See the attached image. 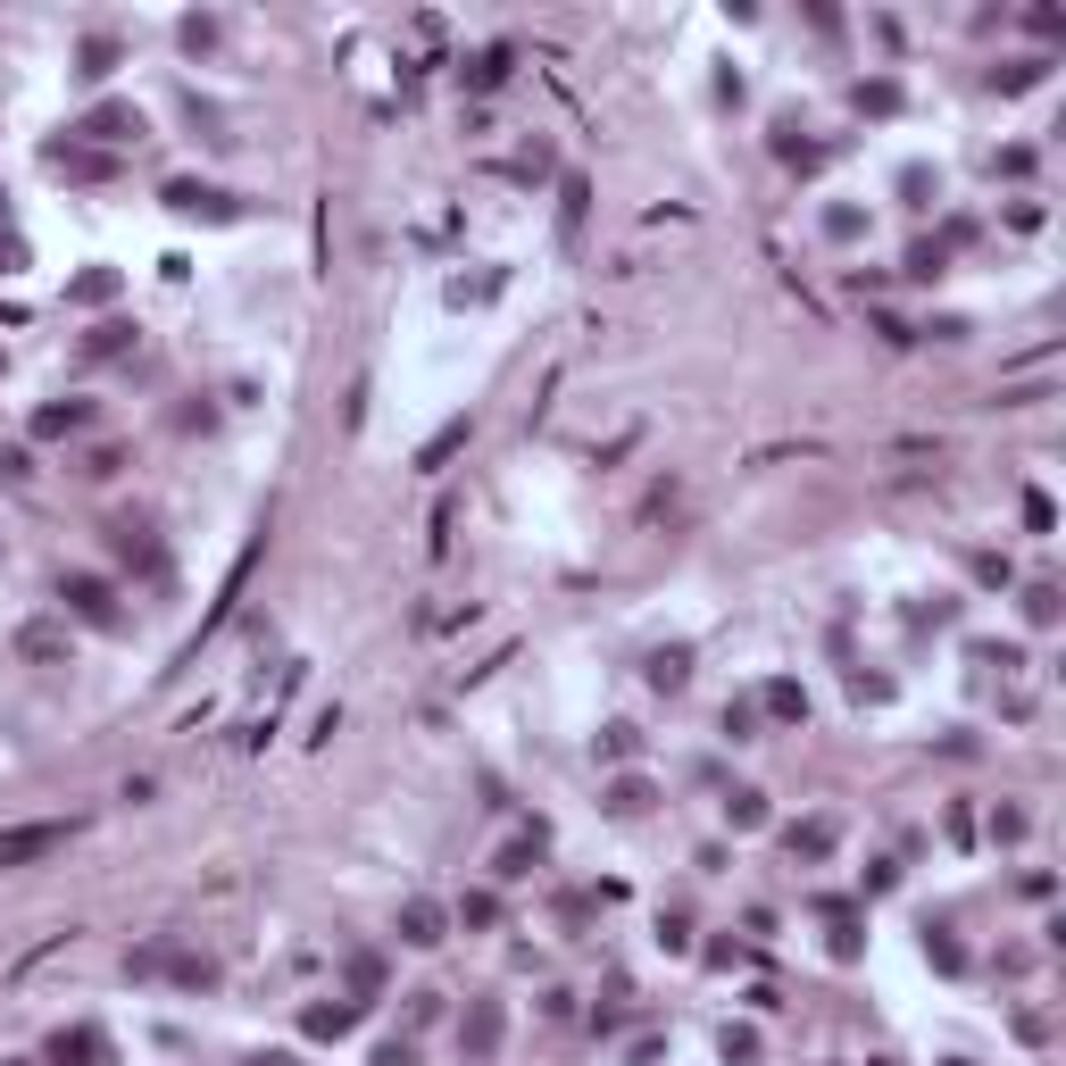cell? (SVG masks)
Segmentation results:
<instances>
[{
    "instance_id": "cell-35",
    "label": "cell",
    "mask_w": 1066,
    "mask_h": 1066,
    "mask_svg": "<svg viewBox=\"0 0 1066 1066\" xmlns=\"http://www.w3.org/2000/svg\"><path fill=\"white\" fill-rule=\"evenodd\" d=\"M992 842H1025V808H992Z\"/></svg>"
},
{
    "instance_id": "cell-29",
    "label": "cell",
    "mask_w": 1066,
    "mask_h": 1066,
    "mask_svg": "<svg viewBox=\"0 0 1066 1066\" xmlns=\"http://www.w3.org/2000/svg\"><path fill=\"white\" fill-rule=\"evenodd\" d=\"M717 1049H725V1066H758V1033H750V1025H725Z\"/></svg>"
},
{
    "instance_id": "cell-39",
    "label": "cell",
    "mask_w": 1066,
    "mask_h": 1066,
    "mask_svg": "<svg viewBox=\"0 0 1066 1066\" xmlns=\"http://www.w3.org/2000/svg\"><path fill=\"white\" fill-rule=\"evenodd\" d=\"M375 1066H417V1049L409 1042H384V1049H375Z\"/></svg>"
},
{
    "instance_id": "cell-30",
    "label": "cell",
    "mask_w": 1066,
    "mask_h": 1066,
    "mask_svg": "<svg viewBox=\"0 0 1066 1066\" xmlns=\"http://www.w3.org/2000/svg\"><path fill=\"white\" fill-rule=\"evenodd\" d=\"M459 925H475V934L500 925V900H492V892H467V900H459Z\"/></svg>"
},
{
    "instance_id": "cell-40",
    "label": "cell",
    "mask_w": 1066,
    "mask_h": 1066,
    "mask_svg": "<svg viewBox=\"0 0 1066 1066\" xmlns=\"http://www.w3.org/2000/svg\"><path fill=\"white\" fill-rule=\"evenodd\" d=\"M243 1066H292V1058H283V1049H250Z\"/></svg>"
},
{
    "instance_id": "cell-22",
    "label": "cell",
    "mask_w": 1066,
    "mask_h": 1066,
    "mask_svg": "<svg viewBox=\"0 0 1066 1066\" xmlns=\"http://www.w3.org/2000/svg\"><path fill=\"white\" fill-rule=\"evenodd\" d=\"M1042 67H1049V58H1016V67L992 75V93H1033V84H1042Z\"/></svg>"
},
{
    "instance_id": "cell-7",
    "label": "cell",
    "mask_w": 1066,
    "mask_h": 1066,
    "mask_svg": "<svg viewBox=\"0 0 1066 1066\" xmlns=\"http://www.w3.org/2000/svg\"><path fill=\"white\" fill-rule=\"evenodd\" d=\"M109 550H117L126 567H142V575H168V550L150 542V525H133V517H117V525H109Z\"/></svg>"
},
{
    "instance_id": "cell-34",
    "label": "cell",
    "mask_w": 1066,
    "mask_h": 1066,
    "mask_svg": "<svg viewBox=\"0 0 1066 1066\" xmlns=\"http://www.w3.org/2000/svg\"><path fill=\"white\" fill-rule=\"evenodd\" d=\"M825 234H833V243H859L866 217H859V208H833V217H825Z\"/></svg>"
},
{
    "instance_id": "cell-37",
    "label": "cell",
    "mask_w": 1066,
    "mask_h": 1066,
    "mask_svg": "<svg viewBox=\"0 0 1066 1066\" xmlns=\"http://www.w3.org/2000/svg\"><path fill=\"white\" fill-rule=\"evenodd\" d=\"M384 983V958H351V992H375Z\"/></svg>"
},
{
    "instance_id": "cell-4",
    "label": "cell",
    "mask_w": 1066,
    "mask_h": 1066,
    "mask_svg": "<svg viewBox=\"0 0 1066 1066\" xmlns=\"http://www.w3.org/2000/svg\"><path fill=\"white\" fill-rule=\"evenodd\" d=\"M358 1016H367V1000L334 992V1000H309V1009H300V1033H309V1042H342V1033H351Z\"/></svg>"
},
{
    "instance_id": "cell-12",
    "label": "cell",
    "mask_w": 1066,
    "mask_h": 1066,
    "mask_svg": "<svg viewBox=\"0 0 1066 1066\" xmlns=\"http://www.w3.org/2000/svg\"><path fill=\"white\" fill-rule=\"evenodd\" d=\"M18 658H34V667H58V658H67V625L58 617H34L18 634Z\"/></svg>"
},
{
    "instance_id": "cell-27",
    "label": "cell",
    "mask_w": 1066,
    "mask_h": 1066,
    "mask_svg": "<svg viewBox=\"0 0 1066 1066\" xmlns=\"http://www.w3.org/2000/svg\"><path fill=\"white\" fill-rule=\"evenodd\" d=\"M941 267H950V243H917V250H908V276H917V283H934Z\"/></svg>"
},
{
    "instance_id": "cell-8",
    "label": "cell",
    "mask_w": 1066,
    "mask_h": 1066,
    "mask_svg": "<svg viewBox=\"0 0 1066 1066\" xmlns=\"http://www.w3.org/2000/svg\"><path fill=\"white\" fill-rule=\"evenodd\" d=\"M58 600H67L75 617H93V625H117V592L100 575H58Z\"/></svg>"
},
{
    "instance_id": "cell-31",
    "label": "cell",
    "mask_w": 1066,
    "mask_h": 1066,
    "mask_svg": "<svg viewBox=\"0 0 1066 1066\" xmlns=\"http://www.w3.org/2000/svg\"><path fill=\"white\" fill-rule=\"evenodd\" d=\"M859 109L892 117V109H900V84H892V75H875V84H859Z\"/></svg>"
},
{
    "instance_id": "cell-1",
    "label": "cell",
    "mask_w": 1066,
    "mask_h": 1066,
    "mask_svg": "<svg viewBox=\"0 0 1066 1066\" xmlns=\"http://www.w3.org/2000/svg\"><path fill=\"white\" fill-rule=\"evenodd\" d=\"M75 842V817H42V825H9L0 833V866H42Z\"/></svg>"
},
{
    "instance_id": "cell-19",
    "label": "cell",
    "mask_w": 1066,
    "mask_h": 1066,
    "mask_svg": "<svg viewBox=\"0 0 1066 1066\" xmlns=\"http://www.w3.org/2000/svg\"><path fill=\"white\" fill-rule=\"evenodd\" d=\"M508 58H517V51H508V42H492V51H484V58L467 67V84H475V93H492V84H508Z\"/></svg>"
},
{
    "instance_id": "cell-24",
    "label": "cell",
    "mask_w": 1066,
    "mask_h": 1066,
    "mask_svg": "<svg viewBox=\"0 0 1066 1066\" xmlns=\"http://www.w3.org/2000/svg\"><path fill=\"white\" fill-rule=\"evenodd\" d=\"M725 825H733V833H750V825H767V800H758V792H733V800H725Z\"/></svg>"
},
{
    "instance_id": "cell-5",
    "label": "cell",
    "mask_w": 1066,
    "mask_h": 1066,
    "mask_svg": "<svg viewBox=\"0 0 1066 1066\" xmlns=\"http://www.w3.org/2000/svg\"><path fill=\"white\" fill-rule=\"evenodd\" d=\"M168 208H184V217H243V201H234V192H217V184H192V175H175L168 184Z\"/></svg>"
},
{
    "instance_id": "cell-28",
    "label": "cell",
    "mask_w": 1066,
    "mask_h": 1066,
    "mask_svg": "<svg viewBox=\"0 0 1066 1066\" xmlns=\"http://www.w3.org/2000/svg\"><path fill=\"white\" fill-rule=\"evenodd\" d=\"M67 300H84V309H100V300H117V276L109 267H93V276H75V292Z\"/></svg>"
},
{
    "instance_id": "cell-15",
    "label": "cell",
    "mask_w": 1066,
    "mask_h": 1066,
    "mask_svg": "<svg viewBox=\"0 0 1066 1066\" xmlns=\"http://www.w3.org/2000/svg\"><path fill=\"white\" fill-rule=\"evenodd\" d=\"M84 426H93V400H51V409L34 417L42 442H58V433H84Z\"/></svg>"
},
{
    "instance_id": "cell-13",
    "label": "cell",
    "mask_w": 1066,
    "mask_h": 1066,
    "mask_svg": "<svg viewBox=\"0 0 1066 1066\" xmlns=\"http://www.w3.org/2000/svg\"><path fill=\"white\" fill-rule=\"evenodd\" d=\"M833 842H842V825H833V817H808V825H792V833H784L792 859H833Z\"/></svg>"
},
{
    "instance_id": "cell-26",
    "label": "cell",
    "mask_w": 1066,
    "mask_h": 1066,
    "mask_svg": "<svg viewBox=\"0 0 1066 1066\" xmlns=\"http://www.w3.org/2000/svg\"><path fill=\"white\" fill-rule=\"evenodd\" d=\"M109 67H117V42H109V34H93V42H84V67H75V75H84V84H100Z\"/></svg>"
},
{
    "instance_id": "cell-18",
    "label": "cell",
    "mask_w": 1066,
    "mask_h": 1066,
    "mask_svg": "<svg viewBox=\"0 0 1066 1066\" xmlns=\"http://www.w3.org/2000/svg\"><path fill=\"white\" fill-rule=\"evenodd\" d=\"M650 683H658V692H683V683H692V650H658L650 658Z\"/></svg>"
},
{
    "instance_id": "cell-23",
    "label": "cell",
    "mask_w": 1066,
    "mask_h": 1066,
    "mask_svg": "<svg viewBox=\"0 0 1066 1066\" xmlns=\"http://www.w3.org/2000/svg\"><path fill=\"white\" fill-rule=\"evenodd\" d=\"M1025 625H1058V583H1025Z\"/></svg>"
},
{
    "instance_id": "cell-33",
    "label": "cell",
    "mask_w": 1066,
    "mask_h": 1066,
    "mask_svg": "<svg viewBox=\"0 0 1066 1066\" xmlns=\"http://www.w3.org/2000/svg\"><path fill=\"white\" fill-rule=\"evenodd\" d=\"M634 750H642L634 725H609V733H600V758H634Z\"/></svg>"
},
{
    "instance_id": "cell-11",
    "label": "cell",
    "mask_w": 1066,
    "mask_h": 1066,
    "mask_svg": "<svg viewBox=\"0 0 1066 1066\" xmlns=\"http://www.w3.org/2000/svg\"><path fill=\"white\" fill-rule=\"evenodd\" d=\"M159 975L184 983V992H217V958H208V950H175V941H168V967H159Z\"/></svg>"
},
{
    "instance_id": "cell-38",
    "label": "cell",
    "mask_w": 1066,
    "mask_h": 1066,
    "mask_svg": "<svg viewBox=\"0 0 1066 1066\" xmlns=\"http://www.w3.org/2000/svg\"><path fill=\"white\" fill-rule=\"evenodd\" d=\"M217 42V18H184V51H208Z\"/></svg>"
},
{
    "instance_id": "cell-3",
    "label": "cell",
    "mask_w": 1066,
    "mask_h": 1066,
    "mask_svg": "<svg viewBox=\"0 0 1066 1066\" xmlns=\"http://www.w3.org/2000/svg\"><path fill=\"white\" fill-rule=\"evenodd\" d=\"M500 1033H508V1009H500V1000H467V1016H459V1058L484 1066L492 1049H500Z\"/></svg>"
},
{
    "instance_id": "cell-21",
    "label": "cell",
    "mask_w": 1066,
    "mask_h": 1066,
    "mask_svg": "<svg viewBox=\"0 0 1066 1066\" xmlns=\"http://www.w3.org/2000/svg\"><path fill=\"white\" fill-rule=\"evenodd\" d=\"M767 717L800 725V717H808V692H800V683H767Z\"/></svg>"
},
{
    "instance_id": "cell-25",
    "label": "cell",
    "mask_w": 1066,
    "mask_h": 1066,
    "mask_svg": "<svg viewBox=\"0 0 1066 1066\" xmlns=\"http://www.w3.org/2000/svg\"><path fill=\"white\" fill-rule=\"evenodd\" d=\"M825 950H833V958H859V950H866V934H859V917H850V908H833V941H825Z\"/></svg>"
},
{
    "instance_id": "cell-10",
    "label": "cell",
    "mask_w": 1066,
    "mask_h": 1066,
    "mask_svg": "<svg viewBox=\"0 0 1066 1066\" xmlns=\"http://www.w3.org/2000/svg\"><path fill=\"white\" fill-rule=\"evenodd\" d=\"M442 934H450V908H442V900H400V941L433 950Z\"/></svg>"
},
{
    "instance_id": "cell-16",
    "label": "cell",
    "mask_w": 1066,
    "mask_h": 1066,
    "mask_svg": "<svg viewBox=\"0 0 1066 1066\" xmlns=\"http://www.w3.org/2000/svg\"><path fill=\"white\" fill-rule=\"evenodd\" d=\"M534 859H542V825H534V833H517V842H508L500 859H492V875H500V883H517V875H534Z\"/></svg>"
},
{
    "instance_id": "cell-32",
    "label": "cell",
    "mask_w": 1066,
    "mask_h": 1066,
    "mask_svg": "<svg viewBox=\"0 0 1066 1066\" xmlns=\"http://www.w3.org/2000/svg\"><path fill=\"white\" fill-rule=\"evenodd\" d=\"M925 958H934V967H941V975H958V967H967V950H958V941H950V934H925Z\"/></svg>"
},
{
    "instance_id": "cell-20",
    "label": "cell",
    "mask_w": 1066,
    "mask_h": 1066,
    "mask_svg": "<svg viewBox=\"0 0 1066 1066\" xmlns=\"http://www.w3.org/2000/svg\"><path fill=\"white\" fill-rule=\"evenodd\" d=\"M609 808H617V817H642V808H650V784H642V775H617V784H609Z\"/></svg>"
},
{
    "instance_id": "cell-9",
    "label": "cell",
    "mask_w": 1066,
    "mask_h": 1066,
    "mask_svg": "<svg viewBox=\"0 0 1066 1066\" xmlns=\"http://www.w3.org/2000/svg\"><path fill=\"white\" fill-rule=\"evenodd\" d=\"M51 168L75 175V184H100V175H117V159H109V150H93V142H51Z\"/></svg>"
},
{
    "instance_id": "cell-17",
    "label": "cell",
    "mask_w": 1066,
    "mask_h": 1066,
    "mask_svg": "<svg viewBox=\"0 0 1066 1066\" xmlns=\"http://www.w3.org/2000/svg\"><path fill=\"white\" fill-rule=\"evenodd\" d=\"M133 351V325L126 317H109V325H93V334H84V358H126Z\"/></svg>"
},
{
    "instance_id": "cell-14",
    "label": "cell",
    "mask_w": 1066,
    "mask_h": 1066,
    "mask_svg": "<svg viewBox=\"0 0 1066 1066\" xmlns=\"http://www.w3.org/2000/svg\"><path fill=\"white\" fill-rule=\"evenodd\" d=\"M467 433H475V417H450V426H442V433H433V442H426V450H417V467H426V475H442V467H450V459H459V450H467Z\"/></svg>"
},
{
    "instance_id": "cell-36",
    "label": "cell",
    "mask_w": 1066,
    "mask_h": 1066,
    "mask_svg": "<svg viewBox=\"0 0 1066 1066\" xmlns=\"http://www.w3.org/2000/svg\"><path fill=\"white\" fill-rule=\"evenodd\" d=\"M1025 525H1033V534H1049V525H1058V508H1049V492H1025Z\"/></svg>"
},
{
    "instance_id": "cell-2",
    "label": "cell",
    "mask_w": 1066,
    "mask_h": 1066,
    "mask_svg": "<svg viewBox=\"0 0 1066 1066\" xmlns=\"http://www.w3.org/2000/svg\"><path fill=\"white\" fill-rule=\"evenodd\" d=\"M75 133H84L93 150H126V142H142V109H133V100H100L93 117H75Z\"/></svg>"
},
{
    "instance_id": "cell-6",
    "label": "cell",
    "mask_w": 1066,
    "mask_h": 1066,
    "mask_svg": "<svg viewBox=\"0 0 1066 1066\" xmlns=\"http://www.w3.org/2000/svg\"><path fill=\"white\" fill-rule=\"evenodd\" d=\"M42 1058H51V1066H109V1033H100V1025H67V1033H51Z\"/></svg>"
}]
</instances>
